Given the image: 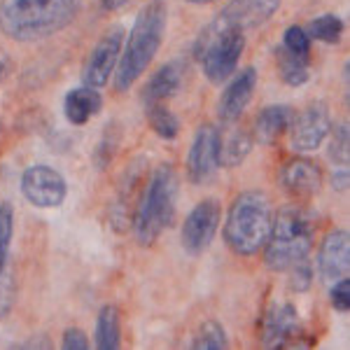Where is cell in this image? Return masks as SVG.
<instances>
[{"mask_svg":"<svg viewBox=\"0 0 350 350\" xmlns=\"http://www.w3.org/2000/svg\"><path fill=\"white\" fill-rule=\"evenodd\" d=\"M61 348L64 350H89L92 348V341H89L87 332L80 329V327H68L61 336Z\"/></svg>","mask_w":350,"mask_h":350,"instance_id":"33","label":"cell"},{"mask_svg":"<svg viewBox=\"0 0 350 350\" xmlns=\"http://www.w3.org/2000/svg\"><path fill=\"white\" fill-rule=\"evenodd\" d=\"M84 0H0V33L14 42H40L77 21Z\"/></svg>","mask_w":350,"mask_h":350,"instance_id":"1","label":"cell"},{"mask_svg":"<svg viewBox=\"0 0 350 350\" xmlns=\"http://www.w3.org/2000/svg\"><path fill=\"white\" fill-rule=\"evenodd\" d=\"M283 49L290 52L292 56H299V59H306L310 56V38L306 33L304 26H287L285 33H283Z\"/></svg>","mask_w":350,"mask_h":350,"instance_id":"27","label":"cell"},{"mask_svg":"<svg viewBox=\"0 0 350 350\" xmlns=\"http://www.w3.org/2000/svg\"><path fill=\"white\" fill-rule=\"evenodd\" d=\"M103 110V96L94 87H75L64 96V115L72 126H84Z\"/></svg>","mask_w":350,"mask_h":350,"instance_id":"19","label":"cell"},{"mask_svg":"<svg viewBox=\"0 0 350 350\" xmlns=\"http://www.w3.org/2000/svg\"><path fill=\"white\" fill-rule=\"evenodd\" d=\"M257 89V68L247 66L243 70L234 72L227 80V87L222 89L217 98V117L224 124H234L243 117V112L250 108Z\"/></svg>","mask_w":350,"mask_h":350,"instance_id":"14","label":"cell"},{"mask_svg":"<svg viewBox=\"0 0 350 350\" xmlns=\"http://www.w3.org/2000/svg\"><path fill=\"white\" fill-rule=\"evenodd\" d=\"M148 124L161 140H175L180 133V120L166 103L148 105Z\"/></svg>","mask_w":350,"mask_h":350,"instance_id":"24","label":"cell"},{"mask_svg":"<svg viewBox=\"0 0 350 350\" xmlns=\"http://www.w3.org/2000/svg\"><path fill=\"white\" fill-rule=\"evenodd\" d=\"M180 183L171 163H159L145 180L133 206L131 229L138 245L150 247L161 239L166 229L173 227L178 211Z\"/></svg>","mask_w":350,"mask_h":350,"instance_id":"3","label":"cell"},{"mask_svg":"<svg viewBox=\"0 0 350 350\" xmlns=\"http://www.w3.org/2000/svg\"><path fill=\"white\" fill-rule=\"evenodd\" d=\"M0 135H3V124H0Z\"/></svg>","mask_w":350,"mask_h":350,"instance_id":"39","label":"cell"},{"mask_svg":"<svg viewBox=\"0 0 350 350\" xmlns=\"http://www.w3.org/2000/svg\"><path fill=\"white\" fill-rule=\"evenodd\" d=\"M295 117V108L285 103L267 105L257 112L255 122H252V138L259 145H273L280 140V135L287 133Z\"/></svg>","mask_w":350,"mask_h":350,"instance_id":"18","label":"cell"},{"mask_svg":"<svg viewBox=\"0 0 350 350\" xmlns=\"http://www.w3.org/2000/svg\"><path fill=\"white\" fill-rule=\"evenodd\" d=\"M262 346L264 348H306L301 343V320L292 304H273L262 320Z\"/></svg>","mask_w":350,"mask_h":350,"instance_id":"13","label":"cell"},{"mask_svg":"<svg viewBox=\"0 0 350 350\" xmlns=\"http://www.w3.org/2000/svg\"><path fill=\"white\" fill-rule=\"evenodd\" d=\"M252 148H255L252 131L234 129V131H229L227 135H222V145H219V166L239 168L241 163L252 154Z\"/></svg>","mask_w":350,"mask_h":350,"instance_id":"21","label":"cell"},{"mask_svg":"<svg viewBox=\"0 0 350 350\" xmlns=\"http://www.w3.org/2000/svg\"><path fill=\"white\" fill-rule=\"evenodd\" d=\"M245 52V33H199L194 42V56L201 64L203 77L211 84H224L241 64Z\"/></svg>","mask_w":350,"mask_h":350,"instance_id":"6","label":"cell"},{"mask_svg":"<svg viewBox=\"0 0 350 350\" xmlns=\"http://www.w3.org/2000/svg\"><path fill=\"white\" fill-rule=\"evenodd\" d=\"M21 194L33 208L52 211L64 206L68 196V183L56 168L47 163H33L21 173Z\"/></svg>","mask_w":350,"mask_h":350,"instance_id":"10","label":"cell"},{"mask_svg":"<svg viewBox=\"0 0 350 350\" xmlns=\"http://www.w3.org/2000/svg\"><path fill=\"white\" fill-rule=\"evenodd\" d=\"M219 145H222V131L213 124H201L191 138L185 168L191 185H206L217 175L219 166Z\"/></svg>","mask_w":350,"mask_h":350,"instance_id":"12","label":"cell"},{"mask_svg":"<svg viewBox=\"0 0 350 350\" xmlns=\"http://www.w3.org/2000/svg\"><path fill=\"white\" fill-rule=\"evenodd\" d=\"M348 180H350L348 168L346 166L336 168V171L332 173V187H334V191H346L348 189Z\"/></svg>","mask_w":350,"mask_h":350,"instance_id":"34","label":"cell"},{"mask_svg":"<svg viewBox=\"0 0 350 350\" xmlns=\"http://www.w3.org/2000/svg\"><path fill=\"white\" fill-rule=\"evenodd\" d=\"M10 72H12V61H10V56L0 49V84L10 77Z\"/></svg>","mask_w":350,"mask_h":350,"instance_id":"35","label":"cell"},{"mask_svg":"<svg viewBox=\"0 0 350 350\" xmlns=\"http://www.w3.org/2000/svg\"><path fill=\"white\" fill-rule=\"evenodd\" d=\"M94 346L98 350H120L122 348V313L115 304H105L98 310L94 327Z\"/></svg>","mask_w":350,"mask_h":350,"instance_id":"20","label":"cell"},{"mask_svg":"<svg viewBox=\"0 0 350 350\" xmlns=\"http://www.w3.org/2000/svg\"><path fill=\"white\" fill-rule=\"evenodd\" d=\"M287 273H290V287L295 292H308L310 285H313L315 271H313V264L308 262V257L292 264V267L287 269Z\"/></svg>","mask_w":350,"mask_h":350,"instance_id":"29","label":"cell"},{"mask_svg":"<svg viewBox=\"0 0 350 350\" xmlns=\"http://www.w3.org/2000/svg\"><path fill=\"white\" fill-rule=\"evenodd\" d=\"M189 346L194 350H224V348H229L227 329H224V327L213 318L203 320V323L196 327Z\"/></svg>","mask_w":350,"mask_h":350,"instance_id":"23","label":"cell"},{"mask_svg":"<svg viewBox=\"0 0 350 350\" xmlns=\"http://www.w3.org/2000/svg\"><path fill=\"white\" fill-rule=\"evenodd\" d=\"M124 33L122 26H112L103 36L96 40V44L89 49L87 59L82 66V84L94 89H100L115 77L117 64H120L122 47H124Z\"/></svg>","mask_w":350,"mask_h":350,"instance_id":"8","label":"cell"},{"mask_svg":"<svg viewBox=\"0 0 350 350\" xmlns=\"http://www.w3.org/2000/svg\"><path fill=\"white\" fill-rule=\"evenodd\" d=\"M283 0H229L201 33H247L264 26L280 10Z\"/></svg>","mask_w":350,"mask_h":350,"instance_id":"7","label":"cell"},{"mask_svg":"<svg viewBox=\"0 0 350 350\" xmlns=\"http://www.w3.org/2000/svg\"><path fill=\"white\" fill-rule=\"evenodd\" d=\"M327 138H329V159L334 163H338V166H346L348 157H350V152H348V124L341 122V124H336V126H332V131Z\"/></svg>","mask_w":350,"mask_h":350,"instance_id":"28","label":"cell"},{"mask_svg":"<svg viewBox=\"0 0 350 350\" xmlns=\"http://www.w3.org/2000/svg\"><path fill=\"white\" fill-rule=\"evenodd\" d=\"M183 80H185V70L180 61H168V64H163L161 68H157L150 75V80L145 82L143 92H140V98H143L145 108L171 100L173 96L183 89Z\"/></svg>","mask_w":350,"mask_h":350,"instance_id":"17","label":"cell"},{"mask_svg":"<svg viewBox=\"0 0 350 350\" xmlns=\"http://www.w3.org/2000/svg\"><path fill=\"white\" fill-rule=\"evenodd\" d=\"M12 239H14V206L10 201H0V273H5V267H8Z\"/></svg>","mask_w":350,"mask_h":350,"instance_id":"26","label":"cell"},{"mask_svg":"<svg viewBox=\"0 0 350 350\" xmlns=\"http://www.w3.org/2000/svg\"><path fill=\"white\" fill-rule=\"evenodd\" d=\"M306 33L310 40H318L325 44H338L343 36V19L338 14H318L315 19H310Z\"/></svg>","mask_w":350,"mask_h":350,"instance_id":"25","label":"cell"},{"mask_svg":"<svg viewBox=\"0 0 350 350\" xmlns=\"http://www.w3.org/2000/svg\"><path fill=\"white\" fill-rule=\"evenodd\" d=\"M329 304L338 313H348L350 310V280L348 278H341V280H336V283H332Z\"/></svg>","mask_w":350,"mask_h":350,"instance_id":"31","label":"cell"},{"mask_svg":"<svg viewBox=\"0 0 350 350\" xmlns=\"http://www.w3.org/2000/svg\"><path fill=\"white\" fill-rule=\"evenodd\" d=\"M315 241L313 219L301 206H285L271 222V234L264 245V262L271 271H287L292 264L310 255Z\"/></svg>","mask_w":350,"mask_h":350,"instance_id":"5","label":"cell"},{"mask_svg":"<svg viewBox=\"0 0 350 350\" xmlns=\"http://www.w3.org/2000/svg\"><path fill=\"white\" fill-rule=\"evenodd\" d=\"M275 61H278V75L287 87H304L310 80V68L306 59H299L285 52L283 47L275 49Z\"/></svg>","mask_w":350,"mask_h":350,"instance_id":"22","label":"cell"},{"mask_svg":"<svg viewBox=\"0 0 350 350\" xmlns=\"http://www.w3.org/2000/svg\"><path fill=\"white\" fill-rule=\"evenodd\" d=\"M219 219H222V206L217 199H203L189 211L185 219L183 229H180V245L191 257H199L211 247L219 229Z\"/></svg>","mask_w":350,"mask_h":350,"instance_id":"11","label":"cell"},{"mask_svg":"<svg viewBox=\"0 0 350 350\" xmlns=\"http://www.w3.org/2000/svg\"><path fill=\"white\" fill-rule=\"evenodd\" d=\"M271 199L259 189H245L231 201L224 217V243L236 257H255L271 234Z\"/></svg>","mask_w":350,"mask_h":350,"instance_id":"4","label":"cell"},{"mask_svg":"<svg viewBox=\"0 0 350 350\" xmlns=\"http://www.w3.org/2000/svg\"><path fill=\"white\" fill-rule=\"evenodd\" d=\"M168 28V5L166 0H150L135 16L131 33L124 38L120 64L115 70V89L126 94L159 54L163 36Z\"/></svg>","mask_w":350,"mask_h":350,"instance_id":"2","label":"cell"},{"mask_svg":"<svg viewBox=\"0 0 350 350\" xmlns=\"http://www.w3.org/2000/svg\"><path fill=\"white\" fill-rule=\"evenodd\" d=\"M350 271V236L346 229H332L325 234L318 250V273L325 283L348 278Z\"/></svg>","mask_w":350,"mask_h":350,"instance_id":"16","label":"cell"},{"mask_svg":"<svg viewBox=\"0 0 350 350\" xmlns=\"http://www.w3.org/2000/svg\"><path fill=\"white\" fill-rule=\"evenodd\" d=\"M278 183L287 194L299 201L313 199L323 189V168L310 157L297 154L278 168Z\"/></svg>","mask_w":350,"mask_h":350,"instance_id":"15","label":"cell"},{"mask_svg":"<svg viewBox=\"0 0 350 350\" xmlns=\"http://www.w3.org/2000/svg\"><path fill=\"white\" fill-rule=\"evenodd\" d=\"M332 131V110L325 100H310L301 112H295L287 129L290 145L297 154H308L318 150Z\"/></svg>","mask_w":350,"mask_h":350,"instance_id":"9","label":"cell"},{"mask_svg":"<svg viewBox=\"0 0 350 350\" xmlns=\"http://www.w3.org/2000/svg\"><path fill=\"white\" fill-rule=\"evenodd\" d=\"M185 3L196 5V8H203V5H211V3H215V0H185Z\"/></svg>","mask_w":350,"mask_h":350,"instance_id":"38","label":"cell"},{"mask_svg":"<svg viewBox=\"0 0 350 350\" xmlns=\"http://www.w3.org/2000/svg\"><path fill=\"white\" fill-rule=\"evenodd\" d=\"M52 343L49 341H31V343H19L16 348H49Z\"/></svg>","mask_w":350,"mask_h":350,"instance_id":"37","label":"cell"},{"mask_svg":"<svg viewBox=\"0 0 350 350\" xmlns=\"http://www.w3.org/2000/svg\"><path fill=\"white\" fill-rule=\"evenodd\" d=\"M129 3H131V0H100V8H103L105 12H120Z\"/></svg>","mask_w":350,"mask_h":350,"instance_id":"36","label":"cell"},{"mask_svg":"<svg viewBox=\"0 0 350 350\" xmlns=\"http://www.w3.org/2000/svg\"><path fill=\"white\" fill-rule=\"evenodd\" d=\"M16 299V285L10 273H0V320L8 318V313L14 306Z\"/></svg>","mask_w":350,"mask_h":350,"instance_id":"32","label":"cell"},{"mask_svg":"<svg viewBox=\"0 0 350 350\" xmlns=\"http://www.w3.org/2000/svg\"><path fill=\"white\" fill-rule=\"evenodd\" d=\"M112 131H115V126L110 124V126L105 129L103 140H100L98 148H96V152H94V161L100 171H103V168L112 161V157H115V152H117V145H120V133H115V138H112Z\"/></svg>","mask_w":350,"mask_h":350,"instance_id":"30","label":"cell"}]
</instances>
